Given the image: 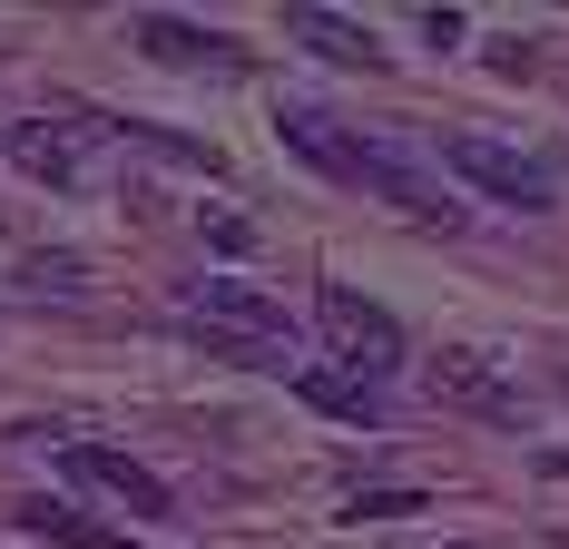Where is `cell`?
<instances>
[{
	"label": "cell",
	"mask_w": 569,
	"mask_h": 549,
	"mask_svg": "<svg viewBox=\"0 0 569 549\" xmlns=\"http://www.w3.org/2000/svg\"><path fill=\"white\" fill-rule=\"evenodd\" d=\"M295 392H305L315 412H335V422H383V383H363V373H343V363H295Z\"/></svg>",
	"instance_id": "10"
},
{
	"label": "cell",
	"mask_w": 569,
	"mask_h": 549,
	"mask_svg": "<svg viewBox=\"0 0 569 549\" xmlns=\"http://www.w3.org/2000/svg\"><path fill=\"white\" fill-rule=\"evenodd\" d=\"M20 530H30V540H59V549H128V530H99V520L69 510V500H20Z\"/></svg>",
	"instance_id": "12"
},
{
	"label": "cell",
	"mask_w": 569,
	"mask_h": 549,
	"mask_svg": "<svg viewBox=\"0 0 569 549\" xmlns=\"http://www.w3.org/2000/svg\"><path fill=\"white\" fill-rule=\"evenodd\" d=\"M128 549H138V540H128Z\"/></svg>",
	"instance_id": "16"
},
{
	"label": "cell",
	"mask_w": 569,
	"mask_h": 549,
	"mask_svg": "<svg viewBox=\"0 0 569 549\" xmlns=\"http://www.w3.org/2000/svg\"><path fill=\"white\" fill-rule=\"evenodd\" d=\"M402 510H422V491H353L343 500V520H402Z\"/></svg>",
	"instance_id": "14"
},
{
	"label": "cell",
	"mask_w": 569,
	"mask_h": 549,
	"mask_svg": "<svg viewBox=\"0 0 569 549\" xmlns=\"http://www.w3.org/2000/svg\"><path fill=\"white\" fill-rule=\"evenodd\" d=\"M59 461H69V481L128 500L138 520H168V481H158L148 461H128V451H109V441H59Z\"/></svg>",
	"instance_id": "6"
},
{
	"label": "cell",
	"mask_w": 569,
	"mask_h": 549,
	"mask_svg": "<svg viewBox=\"0 0 569 549\" xmlns=\"http://www.w3.org/2000/svg\"><path fill=\"white\" fill-rule=\"evenodd\" d=\"M315 325H325V343H335L343 373H363V383H383L402 363V325L373 305V295H353V285H325L315 295Z\"/></svg>",
	"instance_id": "3"
},
{
	"label": "cell",
	"mask_w": 569,
	"mask_h": 549,
	"mask_svg": "<svg viewBox=\"0 0 569 549\" xmlns=\"http://www.w3.org/2000/svg\"><path fill=\"white\" fill-rule=\"evenodd\" d=\"M128 40L148 59H168V69H246V50H236L227 30H197V20H177V10H138Z\"/></svg>",
	"instance_id": "8"
},
{
	"label": "cell",
	"mask_w": 569,
	"mask_h": 549,
	"mask_svg": "<svg viewBox=\"0 0 569 549\" xmlns=\"http://www.w3.org/2000/svg\"><path fill=\"white\" fill-rule=\"evenodd\" d=\"M10 285H20V295H40V305H50V295L69 305V295H89V256H69V246L50 256V246H40V256H20V266H10Z\"/></svg>",
	"instance_id": "13"
},
{
	"label": "cell",
	"mask_w": 569,
	"mask_h": 549,
	"mask_svg": "<svg viewBox=\"0 0 569 549\" xmlns=\"http://www.w3.org/2000/svg\"><path fill=\"white\" fill-rule=\"evenodd\" d=\"M432 392H452V402H471V412H481V422H530V392H511L501 383V373H491V353H442V363H432Z\"/></svg>",
	"instance_id": "9"
},
{
	"label": "cell",
	"mask_w": 569,
	"mask_h": 549,
	"mask_svg": "<svg viewBox=\"0 0 569 549\" xmlns=\"http://www.w3.org/2000/svg\"><path fill=\"white\" fill-rule=\"evenodd\" d=\"M276 138L295 148L305 167H325V177H353V128L325 109H276Z\"/></svg>",
	"instance_id": "11"
},
{
	"label": "cell",
	"mask_w": 569,
	"mask_h": 549,
	"mask_svg": "<svg viewBox=\"0 0 569 549\" xmlns=\"http://www.w3.org/2000/svg\"><path fill=\"white\" fill-rule=\"evenodd\" d=\"M197 236H207V246H227V256L256 246V226H246V217H197Z\"/></svg>",
	"instance_id": "15"
},
{
	"label": "cell",
	"mask_w": 569,
	"mask_h": 549,
	"mask_svg": "<svg viewBox=\"0 0 569 549\" xmlns=\"http://www.w3.org/2000/svg\"><path fill=\"white\" fill-rule=\"evenodd\" d=\"M432 158L452 167L461 187H481V197H501V207H520V217H540V207L560 197V187H550V167H540V158H520V148H501L491 128H452V138H442Z\"/></svg>",
	"instance_id": "2"
},
{
	"label": "cell",
	"mask_w": 569,
	"mask_h": 549,
	"mask_svg": "<svg viewBox=\"0 0 569 549\" xmlns=\"http://www.w3.org/2000/svg\"><path fill=\"white\" fill-rule=\"evenodd\" d=\"M343 187H373L383 207H402V217H422V226H461L452 187H442V158H412L402 138H363L353 128V177Z\"/></svg>",
	"instance_id": "1"
},
{
	"label": "cell",
	"mask_w": 569,
	"mask_h": 549,
	"mask_svg": "<svg viewBox=\"0 0 569 549\" xmlns=\"http://www.w3.org/2000/svg\"><path fill=\"white\" fill-rule=\"evenodd\" d=\"M187 325L197 333H227V343H284L295 353V325H284V305L266 285H236V274H207V285H187Z\"/></svg>",
	"instance_id": "4"
},
{
	"label": "cell",
	"mask_w": 569,
	"mask_h": 549,
	"mask_svg": "<svg viewBox=\"0 0 569 549\" xmlns=\"http://www.w3.org/2000/svg\"><path fill=\"white\" fill-rule=\"evenodd\" d=\"M89 128H109V118H89ZM89 128H59L50 109L40 118H0V158L20 167V177H40V187H79V177H89Z\"/></svg>",
	"instance_id": "5"
},
{
	"label": "cell",
	"mask_w": 569,
	"mask_h": 549,
	"mask_svg": "<svg viewBox=\"0 0 569 549\" xmlns=\"http://www.w3.org/2000/svg\"><path fill=\"white\" fill-rule=\"evenodd\" d=\"M284 40L295 50H315V59H335V69H383V40H373V20H343V10H325V0H295L284 10Z\"/></svg>",
	"instance_id": "7"
}]
</instances>
